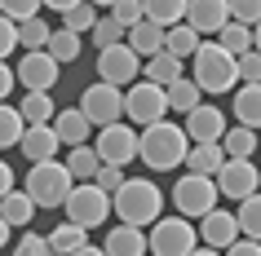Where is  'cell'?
I'll return each instance as SVG.
<instances>
[{
	"label": "cell",
	"mask_w": 261,
	"mask_h": 256,
	"mask_svg": "<svg viewBox=\"0 0 261 256\" xmlns=\"http://www.w3.org/2000/svg\"><path fill=\"white\" fill-rule=\"evenodd\" d=\"M71 173L62 159H44V163H31L27 168V199L36 208H62L71 194Z\"/></svg>",
	"instance_id": "cell-3"
},
{
	"label": "cell",
	"mask_w": 261,
	"mask_h": 256,
	"mask_svg": "<svg viewBox=\"0 0 261 256\" xmlns=\"http://www.w3.org/2000/svg\"><path fill=\"white\" fill-rule=\"evenodd\" d=\"M234 75H239L244 84H261V53L257 49H248V53L234 58Z\"/></svg>",
	"instance_id": "cell-40"
},
{
	"label": "cell",
	"mask_w": 261,
	"mask_h": 256,
	"mask_svg": "<svg viewBox=\"0 0 261 256\" xmlns=\"http://www.w3.org/2000/svg\"><path fill=\"white\" fill-rule=\"evenodd\" d=\"M22 115H18V106H9V102H0V150L18 146V137H22Z\"/></svg>",
	"instance_id": "cell-36"
},
{
	"label": "cell",
	"mask_w": 261,
	"mask_h": 256,
	"mask_svg": "<svg viewBox=\"0 0 261 256\" xmlns=\"http://www.w3.org/2000/svg\"><path fill=\"white\" fill-rule=\"evenodd\" d=\"M97 80L115 84V89H128L133 80H142V58L128 49V44H107L97 49Z\"/></svg>",
	"instance_id": "cell-12"
},
{
	"label": "cell",
	"mask_w": 261,
	"mask_h": 256,
	"mask_svg": "<svg viewBox=\"0 0 261 256\" xmlns=\"http://www.w3.org/2000/svg\"><path fill=\"white\" fill-rule=\"evenodd\" d=\"M14 256H54V252H49V243H44L40 234H31V230H27V234L14 243Z\"/></svg>",
	"instance_id": "cell-44"
},
{
	"label": "cell",
	"mask_w": 261,
	"mask_h": 256,
	"mask_svg": "<svg viewBox=\"0 0 261 256\" xmlns=\"http://www.w3.org/2000/svg\"><path fill=\"white\" fill-rule=\"evenodd\" d=\"M9 190H14V168H9V163L0 159V199H5Z\"/></svg>",
	"instance_id": "cell-48"
},
{
	"label": "cell",
	"mask_w": 261,
	"mask_h": 256,
	"mask_svg": "<svg viewBox=\"0 0 261 256\" xmlns=\"http://www.w3.org/2000/svg\"><path fill=\"white\" fill-rule=\"evenodd\" d=\"M195 234H199V243H204V247H217V252H226V247L239 239V221H234V212H226V208H213V212L199 216Z\"/></svg>",
	"instance_id": "cell-15"
},
{
	"label": "cell",
	"mask_w": 261,
	"mask_h": 256,
	"mask_svg": "<svg viewBox=\"0 0 261 256\" xmlns=\"http://www.w3.org/2000/svg\"><path fill=\"white\" fill-rule=\"evenodd\" d=\"M234 124L257 133L261 128V84H239L234 89Z\"/></svg>",
	"instance_id": "cell-22"
},
{
	"label": "cell",
	"mask_w": 261,
	"mask_h": 256,
	"mask_svg": "<svg viewBox=\"0 0 261 256\" xmlns=\"http://www.w3.org/2000/svg\"><path fill=\"white\" fill-rule=\"evenodd\" d=\"M71 256H107V252H102V247H93V243H84L80 252H71Z\"/></svg>",
	"instance_id": "cell-50"
},
{
	"label": "cell",
	"mask_w": 261,
	"mask_h": 256,
	"mask_svg": "<svg viewBox=\"0 0 261 256\" xmlns=\"http://www.w3.org/2000/svg\"><path fill=\"white\" fill-rule=\"evenodd\" d=\"M142 18L155 22L160 31H168L186 18V0H142Z\"/></svg>",
	"instance_id": "cell-24"
},
{
	"label": "cell",
	"mask_w": 261,
	"mask_h": 256,
	"mask_svg": "<svg viewBox=\"0 0 261 256\" xmlns=\"http://www.w3.org/2000/svg\"><path fill=\"white\" fill-rule=\"evenodd\" d=\"M44 243H49L54 256H71V252H80L84 243H89V230H80L75 221H58V225L44 234Z\"/></svg>",
	"instance_id": "cell-23"
},
{
	"label": "cell",
	"mask_w": 261,
	"mask_h": 256,
	"mask_svg": "<svg viewBox=\"0 0 261 256\" xmlns=\"http://www.w3.org/2000/svg\"><path fill=\"white\" fill-rule=\"evenodd\" d=\"M0 14L9 22H27V18L40 14V0H0Z\"/></svg>",
	"instance_id": "cell-41"
},
{
	"label": "cell",
	"mask_w": 261,
	"mask_h": 256,
	"mask_svg": "<svg viewBox=\"0 0 261 256\" xmlns=\"http://www.w3.org/2000/svg\"><path fill=\"white\" fill-rule=\"evenodd\" d=\"M89 5H93V9H107V5H115V0H89Z\"/></svg>",
	"instance_id": "cell-54"
},
{
	"label": "cell",
	"mask_w": 261,
	"mask_h": 256,
	"mask_svg": "<svg viewBox=\"0 0 261 256\" xmlns=\"http://www.w3.org/2000/svg\"><path fill=\"white\" fill-rule=\"evenodd\" d=\"M142 80H151V84H160V89H168L173 80H181V58H173V53L146 58V62H142Z\"/></svg>",
	"instance_id": "cell-26"
},
{
	"label": "cell",
	"mask_w": 261,
	"mask_h": 256,
	"mask_svg": "<svg viewBox=\"0 0 261 256\" xmlns=\"http://www.w3.org/2000/svg\"><path fill=\"white\" fill-rule=\"evenodd\" d=\"M221 256H261V243H257V239H234Z\"/></svg>",
	"instance_id": "cell-46"
},
{
	"label": "cell",
	"mask_w": 261,
	"mask_h": 256,
	"mask_svg": "<svg viewBox=\"0 0 261 256\" xmlns=\"http://www.w3.org/2000/svg\"><path fill=\"white\" fill-rule=\"evenodd\" d=\"M111 212L120 216V225H155L164 216V190L151 177H124V186L111 194Z\"/></svg>",
	"instance_id": "cell-1"
},
{
	"label": "cell",
	"mask_w": 261,
	"mask_h": 256,
	"mask_svg": "<svg viewBox=\"0 0 261 256\" xmlns=\"http://www.w3.org/2000/svg\"><path fill=\"white\" fill-rule=\"evenodd\" d=\"M217 186H213V177H177V186H173V208H177V216H186V221H199L204 212H213L217 208Z\"/></svg>",
	"instance_id": "cell-8"
},
{
	"label": "cell",
	"mask_w": 261,
	"mask_h": 256,
	"mask_svg": "<svg viewBox=\"0 0 261 256\" xmlns=\"http://www.w3.org/2000/svg\"><path fill=\"white\" fill-rule=\"evenodd\" d=\"M199 36H195L191 27H186V22H177V27H168L164 31V53H173V58H181V62H186V58H195V49H199Z\"/></svg>",
	"instance_id": "cell-32"
},
{
	"label": "cell",
	"mask_w": 261,
	"mask_h": 256,
	"mask_svg": "<svg viewBox=\"0 0 261 256\" xmlns=\"http://www.w3.org/2000/svg\"><path fill=\"white\" fill-rule=\"evenodd\" d=\"M191 256H221V252H217V247H204V243H199V247H195Z\"/></svg>",
	"instance_id": "cell-52"
},
{
	"label": "cell",
	"mask_w": 261,
	"mask_h": 256,
	"mask_svg": "<svg viewBox=\"0 0 261 256\" xmlns=\"http://www.w3.org/2000/svg\"><path fill=\"white\" fill-rule=\"evenodd\" d=\"M14 80L22 84V93H54L58 84V62L44 49H36V53H22L14 67Z\"/></svg>",
	"instance_id": "cell-13"
},
{
	"label": "cell",
	"mask_w": 261,
	"mask_h": 256,
	"mask_svg": "<svg viewBox=\"0 0 261 256\" xmlns=\"http://www.w3.org/2000/svg\"><path fill=\"white\" fill-rule=\"evenodd\" d=\"M186 150H191V141L181 133V124L160 120V124H151V128L138 133V159L146 163L151 173H173V168H181Z\"/></svg>",
	"instance_id": "cell-2"
},
{
	"label": "cell",
	"mask_w": 261,
	"mask_h": 256,
	"mask_svg": "<svg viewBox=\"0 0 261 256\" xmlns=\"http://www.w3.org/2000/svg\"><path fill=\"white\" fill-rule=\"evenodd\" d=\"M230 124H226V115H221L217 106H208V102H199L195 110H186V124H181V133H186V141H221V133H226Z\"/></svg>",
	"instance_id": "cell-16"
},
{
	"label": "cell",
	"mask_w": 261,
	"mask_h": 256,
	"mask_svg": "<svg viewBox=\"0 0 261 256\" xmlns=\"http://www.w3.org/2000/svg\"><path fill=\"white\" fill-rule=\"evenodd\" d=\"M49 128L58 133V141H62V146H84V141H89V133H93V124L80 115V106H62L54 120H49Z\"/></svg>",
	"instance_id": "cell-18"
},
{
	"label": "cell",
	"mask_w": 261,
	"mask_h": 256,
	"mask_svg": "<svg viewBox=\"0 0 261 256\" xmlns=\"http://www.w3.org/2000/svg\"><path fill=\"white\" fill-rule=\"evenodd\" d=\"M44 53L54 58L58 67H71V62L84 53V44H80V36H75V31L58 27V31H49V44H44Z\"/></svg>",
	"instance_id": "cell-25"
},
{
	"label": "cell",
	"mask_w": 261,
	"mask_h": 256,
	"mask_svg": "<svg viewBox=\"0 0 261 256\" xmlns=\"http://www.w3.org/2000/svg\"><path fill=\"white\" fill-rule=\"evenodd\" d=\"M93 22H97V9L89 5V0H80L75 9H67V14H62V27H67V31H75V36L93 31Z\"/></svg>",
	"instance_id": "cell-37"
},
{
	"label": "cell",
	"mask_w": 261,
	"mask_h": 256,
	"mask_svg": "<svg viewBox=\"0 0 261 256\" xmlns=\"http://www.w3.org/2000/svg\"><path fill=\"white\" fill-rule=\"evenodd\" d=\"M124 36H128L124 44H128V49H133L142 62H146V58H155V53H164V31L155 27V22H146V18H142L138 27H128Z\"/></svg>",
	"instance_id": "cell-21"
},
{
	"label": "cell",
	"mask_w": 261,
	"mask_h": 256,
	"mask_svg": "<svg viewBox=\"0 0 261 256\" xmlns=\"http://www.w3.org/2000/svg\"><path fill=\"white\" fill-rule=\"evenodd\" d=\"M111 18H115L124 31L138 27V22H142V0H115V5H111Z\"/></svg>",
	"instance_id": "cell-42"
},
{
	"label": "cell",
	"mask_w": 261,
	"mask_h": 256,
	"mask_svg": "<svg viewBox=\"0 0 261 256\" xmlns=\"http://www.w3.org/2000/svg\"><path fill=\"white\" fill-rule=\"evenodd\" d=\"M18 89V80H14V67L9 62H0V102H9V93Z\"/></svg>",
	"instance_id": "cell-47"
},
{
	"label": "cell",
	"mask_w": 261,
	"mask_h": 256,
	"mask_svg": "<svg viewBox=\"0 0 261 256\" xmlns=\"http://www.w3.org/2000/svg\"><path fill=\"white\" fill-rule=\"evenodd\" d=\"M164 102H168V110L186 115V110H195L199 102H204V93H199V84H195L191 75H181V80H173V84L164 89Z\"/></svg>",
	"instance_id": "cell-27"
},
{
	"label": "cell",
	"mask_w": 261,
	"mask_h": 256,
	"mask_svg": "<svg viewBox=\"0 0 261 256\" xmlns=\"http://www.w3.org/2000/svg\"><path fill=\"white\" fill-rule=\"evenodd\" d=\"M93 186L102 190V194H115V190L124 186V168H111V163H102V168H97V177H93Z\"/></svg>",
	"instance_id": "cell-43"
},
{
	"label": "cell",
	"mask_w": 261,
	"mask_h": 256,
	"mask_svg": "<svg viewBox=\"0 0 261 256\" xmlns=\"http://www.w3.org/2000/svg\"><path fill=\"white\" fill-rule=\"evenodd\" d=\"M93 150H97V159H102V163L124 168V163L138 159V128H133V124H124V120L107 124V128H97Z\"/></svg>",
	"instance_id": "cell-10"
},
{
	"label": "cell",
	"mask_w": 261,
	"mask_h": 256,
	"mask_svg": "<svg viewBox=\"0 0 261 256\" xmlns=\"http://www.w3.org/2000/svg\"><path fill=\"white\" fill-rule=\"evenodd\" d=\"M75 5H80V0H40V9H58V14H67Z\"/></svg>",
	"instance_id": "cell-49"
},
{
	"label": "cell",
	"mask_w": 261,
	"mask_h": 256,
	"mask_svg": "<svg viewBox=\"0 0 261 256\" xmlns=\"http://www.w3.org/2000/svg\"><path fill=\"white\" fill-rule=\"evenodd\" d=\"M181 22L204 40V36H217L230 22V9H226V0H186V18Z\"/></svg>",
	"instance_id": "cell-14"
},
{
	"label": "cell",
	"mask_w": 261,
	"mask_h": 256,
	"mask_svg": "<svg viewBox=\"0 0 261 256\" xmlns=\"http://www.w3.org/2000/svg\"><path fill=\"white\" fill-rule=\"evenodd\" d=\"M195 71H191V80L199 84V93H230L234 89V58L221 49V44H199L195 49Z\"/></svg>",
	"instance_id": "cell-4"
},
{
	"label": "cell",
	"mask_w": 261,
	"mask_h": 256,
	"mask_svg": "<svg viewBox=\"0 0 261 256\" xmlns=\"http://www.w3.org/2000/svg\"><path fill=\"white\" fill-rule=\"evenodd\" d=\"M18 115H22V124H49L58 115V106H54V97H49V93H22Z\"/></svg>",
	"instance_id": "cell-31"
},
{
	"label": "cell",
	"mask_w": 261,
	"mask_h": 256,
	"mask_svg": "<svg viewBox=\"0 0 261 256\" xmlns=\"http://www.w3.org/2000/svg\"><path fill=\"white\" fill-rule=\"evenodd\" d=\"M217 146L226 150V159H252V150H257V133L244 128V124H230V128L221 133Z\"/></svg>",
	"instance_id": "cell-28"
},
{
	"label": "cell",
	"mask_w": 261,
	"mask_h": 256,
	"mask_svg": "<svg viewBox=\"0 0 261 256\" xmlns=\"http://www.w3.org/2000/svg\"><path fill=\"white\" fill-rule=\"evenodd\" d=\"M0 216H5V221H9V230H27L31 225V216H36V203L27 199V190H9V194H5V199H0Z\"/></svg>",
	"instance_id": "cell-29"
},
{
	"label": "cell",
	"mask_w": 261,
	"mask_h": 256,
	"mask_svg": "<svg viewBox=\"0 0 261 256\" xmlns=\"http://www.w3.org/2000/svg\"><path fill=\"white\" fill-rule=\"evenodd\" d=\"M58 133L49 128V124H27L22 128V137H18V150L27 155V163H44V159H58Z\"/></svg>",
	"instance_id": "cell-17"
},
{
	"label": "cell",
	"mask_w": 261,
	"mask_h": 256,
	"mask_svg": "<svg viewBox=\"0 0 261 256\" xmlns=\"http://www.w3.org/2000/svg\"><path fill=\"white\" fill-rule=\"evenodd\" d=\"M62 208H67V221H75L80 230H97L111 216V194H102L93 181H75Z\"/></svg>",
	"instance_id": "cell-7"
},
{
	"label": "cell",
	"mask_w": 261,
	"mask_h": 256,
	"mask_svg": "<svg viewBox=\"0 0 261 256\" xmlns=\"http://www.w3.org/2000/svg\"><path fill=\"white\" fill-rule=\"evenodd\" d=\"M80 115L93 124V128H107V124L124 120V89H115V84H107V80L89 84L84 97H80Z\"/></svg>",
	"instance_id": "cell-9"
},
{
	"label": "cell",
	"mask_w": 261,
	"mask_h": 256,
	"mask_svg": "<svg viewBox=\"0 0 261 256\" xmlns=\"http://www.w3.org/2000/svg\"><path fill=\"white\" fill-rule=\"evenodd\" d=\"M217 44H221V49H226L230 58L248 53V49H252V27H239V22H226V27L217 31Z\"/></svg>",
	"instance_id": "cell-35"
},
{
	"label": "cell",
	"mask_w": 261,
	"mask_h": 256,
	"mask_svg": "<svg viewBox=\"0 0 261 256\" xmlns=\"http://www.w3.org/2000/svg\"><path fill=\"white\" fill-rule=\"evenodd\" d=\"M252 49H257V53H261V22H257V27H252Z\"/></svg>",
	"instance_id": "cell-53"
},
{
	"label": "cell",
	"mask_w": 261,
	"mask_h": 256,
	"mask_svg": "<svg viewBox=\"0 0 261 256\" xmlns=\"http://www.w3.org/2000/svg\"><path fill=\"white\" fill-rule=\"evenodd\" d=\"M213 186H217L221 199L244 203L248 194H257V190H261V168L252 159H226L217 168V177H213Z\"/></svg>",
	"instance_id": "cell-11"
},
{
	"label": "cell",
	"mask_w": 261,
	"mask_h": 256,
	"mask_svg": "<svg viewBox=\"0 0 261 256\" xmlns=\"http://www.w3.org/2000/svg\"><path fill=\"white\" fill-rule=\"evenodd\" d=\"M234 221H239V239H257L261 243V190H257V194H248V199L239 203Z\"/></svg>",
	"instance_id": "cell-33"
},
{
	"label": "cell",
	"mask_w": 261,
	"mask_h": 256,
	"mask_svg": "<svg viewBox=\"0 0 261 256\" xmlns=\"http://www.w3.org/2000/svg\"><path fill=\"white\" fill-rule=\"evenodd\" d=\"M195 247H199V234L186 216H160L146 234V256H191Z\"/></svg>",
	"instance_id": "cell-5"
},
{
	"label": "cell",
	"mask_w": 261,
	"mask_h": 256,
	"mask_svg": "<svg viewBox=\"0 0 261 256\" xmlns=\"http://www.w3.org/2000/svg\"><path fill=\"white\" fill-rule=\"evenodd\" d=\"M186 168H191L195 177H217V168L226 163V150L217 146V141H195L191 150H186Z\"/></svg>",
	"instance_id": "cell-20"
},
{
	"label": "cell",
	"mask_w": 261,
	"mask_h": 256,
	"mask_svg": "<svg viewBox=\"0 0 261 256\" xmlns=\"http://www.w3.org/2000/svg\"><path fill=\"white\" fill-rule=\"evenodd\" d=\"M102 252L107 256H146V234L138 225H111L107 239H102Z\"/></svg>",
	"instance_id": "cell-19"
},
{
	"label": "cell",
	"mask_w": 261,
	"mask_h": 256,
	"mask_svg": "<svg viewBox=\"0 0 261 256\" xmlns=\"http://www.w3.org/2000/svg\"><path fill=\"white\" fill-rule=\"evenodd\" d=\"M14 49H18V22H9V18L0 14V62H9Z\"/></svg>",
	"instance_id": "cell-45"
},
{
	"label": "cell",
	"mask_w": 261,
	"mask_h": 256,
	"mask_svg": "<svg viewBox=\"0 0 261 256\" xmlns=\"http://www.w3.org/2000/svg\"><path fill=\"white\" fill-rule=\"evenodd\" d=\"M9 234H14V230H9V221H5V216H0V247H5V243H9Z\"/></svg>",
	"instance_id": "cell-51"
},
{
	"label": "cell",
	"mask_w": 261,
	"mask_h": 256,
	"mask_svg": "<svg viewBox=\"0 0 261 256\" xmlns=\"http://www.w3.org/2000/svg\"><path fill=\"white\" fill-rule=\"evenodd\" d=\"M124 115H128L133 128H151V124H160L168 115L164 89L151 84V80H133L128 89H124Z\"/></svg>",
	"instance_id": "cell-6"
},
{
	"label": "cell",
	"mask_w": 261,
	"mask_h": 256,
	"mask_svg": "<svg viewBox=\"0 0 261 256\" xmlns=\"http://www.w3.org/2000/svg\"><path fill=\"white\" fill-rule=\"evenodd\" d=\"M226 9H230V22H239V27L261 22V0H226Z\"/></svg>",
	"instance_id": "cell-38"
},
{
	"label": "cell",
	"mask_w": 261,
	"mask_h": 256,
	"mask_svg": "<svg viewBox=\"0 0 261 256\" xmlns=\"http://www.w3.org/2000/svg\"><path fill=\"white\" fill-rule=\"evenodd\" d=\"M97 168H102V159H97V150L89 146V141L67 150V173H71V181H93Z\"/></svg>",
	"instance_id": "cell-30"
},
{
	"label": "cell",
	"mask_w": 261,
	"mask_h": 256,
	"mask_svg": "<svg viewBox=\"0 0 261 256\" xmlns=\"http://www.w3.org/2000/svg\"><path fill=\"white\" fill-rule=\"evenodd\" d=\"M49 22H44L40 14L36 18H27V22H18V49H22V53H36V49H44V44H49Z\"/></svg>",
	"instance_id": "cell-34"
},
{
	"label": "cell",
	"mask_w": 261,
	"mask_h": 256,
	"mask_svg": "<svg viewBox=\"0 0 261 256\" xmlns=\"http://www.w3.org/2000/svg\"><path fill=\"white\" fill-rule=\"evenodd\" d=\"M89 36H93V44H102V49H107V44H124V27H120L111 14H107V18H97Z\"/></svg>",
	"instance_id": "cell-39"
}]
</instances>
